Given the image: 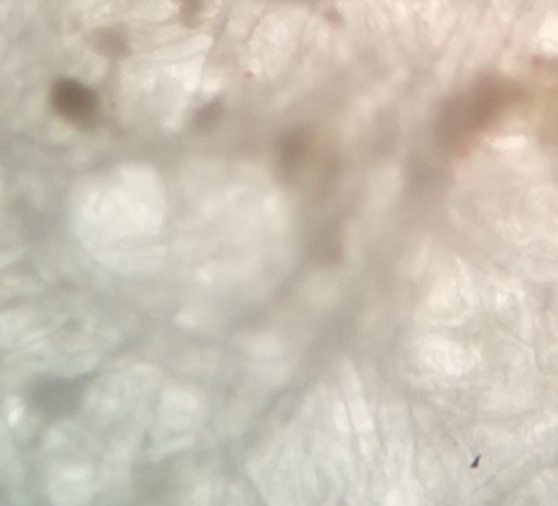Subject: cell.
Here are the masks:
<instances>
[{
  "mask_svg": "<svg viewBox=\"0 0 558 506\" xmlns=\"http://www.w3.org/2000/svg\"><path fill=\"white\" fill-rule=\"evenodd\" d=\"M524 98L523 88L505 79L478 82L464 97L449 105L445 128L454 136H471L504 117Z\"/></svg>",
  "mask_w": 558,
  "mask_h": 506,
  "instance_id": "cell-1",
  "label": "cell"
}]
</instances>
